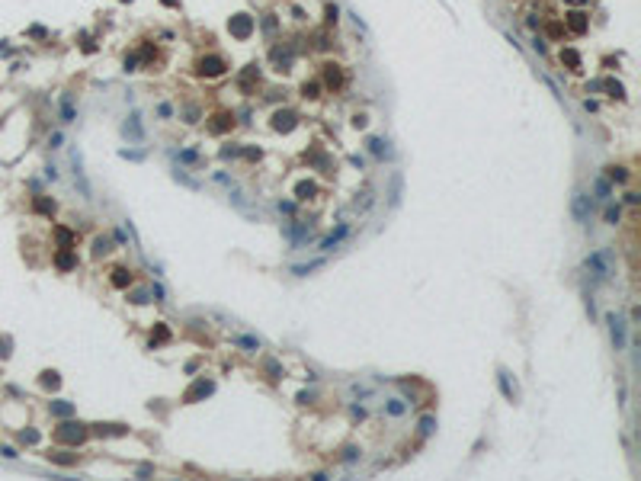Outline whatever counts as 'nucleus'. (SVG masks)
I'll use <instances>...</instances> for the list:
<instances>
[{"label": "nucleus", "instance_id": "nucleus-1", "mask_svg": "<svg viewBox=\"0 0 641 481\" xmlns=\"http://www.w3.org/2000/svg\"><path fill=\"white\" fill-rule=\"evenodd\" d=\"M87 427L84 424H74V421H67V424H61L58 430H54V439L58 443H71V446H77V443H84L87 439Z\"/></svg>", "mask_w": 641, "mask_h": 481}, {"label": "nucleus", "instance_id": "nucleus-2", "mask_svg": "<svg viewBox=\"0 0 641 481\" xmlns=\"http://www.w3.org/2000/svg\"><path fill=\"white\" fill-rule=\"evenodd\" d=\"M590 209H593V199L587 193H577L574 202H571V212H574V221L577 225H587L590 221Z\"/></svg>", "mask_w": 641, "mask_h": 481}, {"label": "nucleus", "instance_id": "nucleus-3", "mask_svg": "<svg viewBox=\"0 0 641 481\" xmlns=\"http://www.w3.org/2000/svg\"><path fill=\"white\" fill-rule=\"evenodd\" d=\"M609 257H612L609 250H599V254H590V257H587V267L596 269L599 279H609V276H612V263H609Z\"/></svg>", "mask_w": 641, "mask_h": 481}, {"label": "nucleus", "instance_id": "nucleus-4", "mask_svg": "<svg viewBox=\"0 0 641 481\" xmlns=\"http://www.w3.org/2000/svg\"><path fill=\"white\" fill-rule=\"evenodd\" d=\"M609 334H612V347L622 350L625 347V321L619 315H609Z\"/></svg>", "mask_w": 641, "mask_h": 481}, {"label": "nucleus", "instance_id": "nucleus-5", "mask_svg": "<svg viewBox=\"0 0 641 481\" xmlns=\"http://www.w3.org/2000/svg\"><path fill=\"white\" fill-rule=\"evenodd\" d=\"M212 391H215V382H206V378H199V382H196L193 388L186 391V401H199V398L212 395Z\"/></svg>", "mask_w": 641, "mask_h": 481}, {"label": "nucleus", "instance_id": "nucleus-6", "mask_svg": "<svg viewBox=\"0 0 641 481\" xmlns=\"http://www.w3.org/2000/svg\"><path fill=\"white\" fill-rule=\"evenodd\" d=\"M206 77H218V74L224 71V61L221 58H209V61H202V67H199Z\"/></svg>", "mask_w": 641, "mask_h": 481}, {"label": "nucleus", "instance_id": "nucleus-7", "mask_svg": "<svg viewBox=\"0 0 641 481\" xmlns=\"http://www.w3.org/2000/svg\"><path fill=\"white\" fill-rule=\"evenodd\" d=\"M250 29H254V26H250V19H247V16H237V19H231V32H234L237 39L250 36Z\"/></svg>", "mask_w": 641, "mask_h": 481}, {"label": "nucleus", "instance_id": "nucleus-8", "mask_svg": "<svg viewBox=\"0 0 641 481\" xmlns=\"http://www.w3.org/2000/svg\"><path fill=\"white\" fill-rule=\"evenodd\" d=\"M272 125H276L279 132H292V128H295V116H292V112H276V122H272Z\"/></svg>", "mask_w": 641, "mask_h": 481}, {"label": "nucleus", "instance_id": "nucleus-9", "mask_svg": "<svg viewBox=\"0 0 641 481\" xmlns=\"http://www.w3.org/2000/svg\"><path fill=\"white\" fill-rule=\"evenodd\" d=\"M112 286H115V289L132 286V273H128V269H112Z\"/></svg>", "mask_w": 641, "mask_h": 481}, {"label": "nucleus", "instance_id": "nucleus-10", "mask_svg": "<svg viewBox=\"0 0 641 481\" xmlns=\"http://www.w3.org/2000/svg\"><path fill=\"white\" fill-rule=\"evenodd\" d=\"M343 234H346V225H340L337 231L330 234V238H324V241H320V247H324V250H330L333 244H340V241H343Z\"/></svg>", "mask_w": 641, "mask_h": 481}, {"label": "nucleus", "instance_id": "nucleus-11", "mask_svg": "<svg viewBox=\"0 0 641 481\" xmlns=\"http://www.w3.org/2000/svg\"><path fill=\"white\" fill-rule=\"evenodd\" d=\"M593 189H596L599 199H609V196H612V186H609V180H606V177H596V186H593Z\"/></svg>", "mask_w": 641, "mask_h": 481}, {"label": "nucleus", "instance_id": "nucleus-12", "mask_svg": "<svg viewBox=\"0 0 641 481\" xmlns=\"http://www.w3.org/2000/svg\"><path fill=\"white\" fill-rule=\"evenodd\" d=\"M58 267H61V269H71V267H77V257H74L71 250H61V254H58Z\"/></svg>", "mask_w": 641, "mask_h": 481}, {"label": "nucleus", "instance_id": "nucleus-13", "mask_svg": "<svg viewBox=\"0 0 641 481\" xmlns=\"http://www.w3.org/2000/svg\"><path fill=\"white\" fill-rule=\"evenodd\" d=\"M97 433H100V436H103V433H106V436H122V433H125V427H119V424H106V427H97Z\"/></svg>", "mask_w": 641, "mask_h": 481}, {"label": "nucleus", "instance_id": "nucleus-14", "mask_svg": "<svg viewBox=\"0 0 641 481\" xmlns=\"http://www.w3.org/2000/svg\"><path fill=\"white\" fill-rule=\"evenodd\" d=\"M500 388H503V395H507L510 401H516V388L510 385V375H507V372H500Z\"/></svg>", "mask_w": 641, "mask_h": 481}, {"label": "nucleus", "instance_id": "nucleus-15", "mask_svg": "<svg viewBox=\"0 0 641 481\" xmlns=\"http://www.w3.org/2000/svg\"><path fill=\"white\" fill-rule=\"evenodd\" d=\"M327 84H330V87H333V90H337V87H340V84H343V77H340V71H337V67H333V64H330V67H327Z\"/></svg>", "mask_w": 641, "mask_h": 481}, {"label": "nucleus", "instance_id": "nucleus-16", "mask_svg": "<svg viewBox=\"0 0 641 481\" xmlns=\"http://www.w3.org/2000/svg\"><path fill=\"white\" fill-rule=\"evenodd\" d=\"M71 411H74V408H71V404H64V401H54V404H52V414H54V417H67Z\"/></svg>", "mask_w": 641, "mask_h": 481}, {"label": "nucleus", "instance_id": "nucleus-17", "mask_svg": "<svg viewBox=\"0 0 641 481\" xmlns=\"http://www.w3.org/2000/svg\"><path fill=\"white\" fill-rule=\"evenodd\" d=\"M49 459H52V462H58V465H74V462H77V456H64V452H52Z\"/></svg>", "mask_w": 641, "mask_h": 481}, {"label": "nucleus", "instance_id": "nucleus-18", "mask_svg": "<svg viewBox=\"0 0 641 481\" xmlns=\"http://www.w3.org/2000/svg\"><path fill=\"white\" fill-rule=\"evenodd\" d=\"M295 196H298V199H308V196H315V183H298Z\"/></svg>", "mask_w": 641, "mask_h": 481}, {"label": "nucleus", "instance_id": "nucleus-19", "mask_svg": "<svg viewBox=\"0 0 641 481\" xmlns=\"http://www.w3.org/2000/svg\"><path fill=\"white\" fill-rule=\"evenodd\" d=\"M619 218H622V209H619V206H606V221H609V225H616Z\"/></svg>", "mask_w": 641, "mask_h": 481}, {"label": "nucleus", "instance_id": "nucleus-20", "mask_svg": "<svg viewBox=\"0 0 641 481\" xmlns=\"http://www.w3.org/2000/svg\"><path fill=\"white\" fill-rule=\"evenodd\" d=\"M42 385H45V388H58V385H61L58 372H45V375H42Z\"/></svg>", "mask_w": 641, "mask_h": 481}, {"label": "nucleus", "instance_id": "nucleus-21", "mask_svg": "<svg viewBox=\"0 0 641 481\" xmlns=\"http://www.w3.org/2000/svg\"><path fill=\"white\" fill-rule=\"evenodd\" d=\"M125 132L132 135V138H141V125H138V119L132 116V122H125Z\"/></svg>", "mask_w": 641, "mask_h": 481}, {"label": "nucleus", "instance_id": "nucleus-22", "mask_svg": "<svg viewBox=\"0 0 641 481\" xmlns=\"http://www.w3.org/2000/svg\"><path fill=\"white\" fill-rule=\"evenodd\" d=\"M609 180H619V183H625L629 180V173L622 170V167H609Z\"/></svg>", "mask_w": 641, "mask_h": 481}, {"label": "nucleus", "instance_id": "nucleus-23", "mask_svg": "<svg viewBox=\"0 0 641 481\" xmlns=\"http://www.w3.org/2000/svg\"><path fill=\"white\" fill-rule=\"evenodd\" d=\"M36 209H39V212H45V215H52V212H54V202H49V199H36Z\"/></svg>", "mask_w": 641, "mask_h": 481}, {"label": "nucleus", "instance_id": "nucleus-24", "mask_svg": "<svg viewBox=\"0 0 641 481\" xmlns=\"http://www.w3.org/2000/svg\"><path fill=\"white\" fill-rule=\"evenodd\" d=\"M584 26H587V23H584V16H581V13H574V16H571V29H574V32H584Z\"/></svg>", "mask_w": 641, "mask_h": 481}, {"label": "nucleus", "instance_id": "nucleus-25", "mask_svg": "<svg viewBox=\"0 0 641 481\" xmlns=\"http://www.w3.org/2000/svg\"><path fill=\"white\" fill-rule=\"evenodd\" d=\"M369 151L372 154H381V151H385V141H381V138H369Z\"/></svg>", "mask_w": 641, "mask_h": 481}, {"label": "nucleus", "instance_id": "nucleus-26", "mask_svg": "<svg viewBox=\"0 0 641 481\" xmlns=\"http://www.w3.org/2000/svg\"><path fill=\"white\" fill-rule=\"evenodd\" d=\"M19 439H23V443H39V433L36 430H23V433H19Z\"/></svg>", "mask_w": 641, "mask_h": 481}, {"label": "nucleus", "instance_id": "nucleus-27", "mask_svg": "<svg viewBox=\"0 0 641 481\" xmlns=\"http://www.w3.org/2000/svg\"><path fill=\"white\" fill-rule=\"evenodd\" d=\"M320 263H324V260H318V263H308V267H295V273H298V276H308L311 269H318V267H320Z\"/></svg>", "mask_w": 641, "mask_h": 481}, {"label": "nucleus", "instance_id": "nucleus-28", "mask_svg": "<svg viewBox=\"0 0 641 481\" xmlns=\"http://www.w3.org/2000/svg\"><path fill=\"white\" fill-rule=\"evenodd\" d=\"M564 61H568L571 67H577V64H581V58H577V52H564Z\"/></svg>", "mask_w": 641, "mask_h": 481}, {"label": "nucleus", "instance_id": "nucleus-29", "mask_svg": "<svg viewBox=\"0 0 641 481\" xmlns=\"http://www.w3.org/2000/svg\"><path fill=\"white\" fill-rule=\"evenodd\" d=\"M132 302H138V305H141V302H148V292H145V289H138V292H132Z\"/></svg>", "mask_w": 641, "mask_h": 481}, {"label": "nucleus", "instance_id": "nucleus-30", "mask_svg": "<svg viewBox=\"0 0 641 481\" xmlns=\"http://www.w3.org/2000/svg\"><path fill=\"white\" fill-rule=\"evenodd\" d=\"M401 411H404V404H401V401H391V404H388V414H401Z\"/></svg>", "mask_w": 641, "mask_h": 481}, {"label": "nucleus", "instance_id": "nucleus-31", "mask_svg": "<svg viewBox=\"0 0 641 481\" xmlns=\"http://www.w3.org/2000/svg\"><path fill=\"white\" fill-rule=\"evenodd\" d=\"M109 250V241L106 238H97V254H106Z\"/></svg>", "mask_w": 641, "mask_h": 481}, {"label": "nucleus", "instance_id": "nucleus-32", "mask_svg": "<svg viewBox=\"0 0 641 481\" xmlns=\"http://www.w3.org/2000/svg\"><path fill=\"white\" fill-rule=\"evenodd\" d=\"M154 337H158V340H167V337H170V334H167V327H163V324H160V327H158V330H154Z\"/></svg>", "mask_w": 641, "mask_h": 481}, {"label": "nucleus", "instance_id": "nucleus-33", "mask_svg": "<svg viewBox=\"0 0 641 481\" xmlns=\"http://www.w3.org/2000/svg\"><path fill=\"white\" fill-rule=\"evenodd\" d=\"M305 97H318V84H308V87H305Z\"/></svg>", "mask_w": 641, "mask_h": 481}, {"label": "nucleus", "instance_id": "nucleus-34", "mask_svg": "<svg viewBox=\"0 0 641 481\" xmlns=\"http://www.w3.org/2000/svg\"><path fill=\"white\" fill-rule=\"evenodd\" d=\"M429 430H433V421H429V417H427V421L420 424V433H429Z\"/></svg>", "mask_w": 641, "mask_h": 481}]
</instances>
